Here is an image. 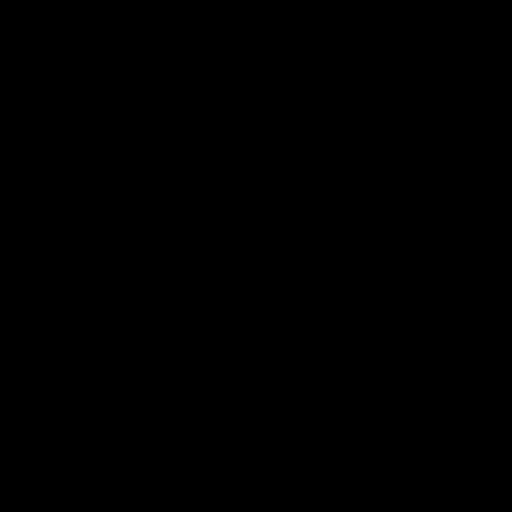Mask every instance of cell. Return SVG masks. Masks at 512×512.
Returning a JSON list of instances; mask_svg holds the SVG:
<instances>
[]
</instances>
